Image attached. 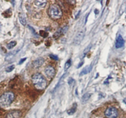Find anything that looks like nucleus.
Masks as SVG:
<instances>
[{
	"instance_id": "aec40b11",
	"label": "nucleus",
	"mask_w": 126,
	"mask_h": 118,
	"mask_svg": "<svg viewBox=\"0 0 126 118\" xmlns=\"http://www.w3.org/2000/svg\"><path fill=\"white\" fill-rule=\"evenodd\" d=\"M27 59V57H25V58H22V59H20V61H19V64H22L23 63V62H24L25 60Z\"/></svg>"
},
{
	"instance_id": "0eeeda50",
	"label": "nucleus",
	"mask_w": 126,
	"mask_h": 118,
	"mask_svg": "<svg viewBox=\"0 0 126 118\" xmlns=\"http://www.w3.org/2000/svg\"><path fill=\"white\" fill-rule=\"evenodd\" d=\"M84 37V33L83 32H78L77 34L76 35V36L74 37V40H73V43L75 45H78L81 43V41H83V38Z\"/></svg>"
},
{
	"instance_id": "dca6fc26",
	"label": "nucleus",
	"mask_w": 126,
	"mask_h": 118,
	"mask_svg": "<svg viewBox=\"0 0 126 118\" xmlns=\"http://www.w3.org/2000/svg\"><path fill=\"white\" fill-rule=\"evenodd\" d=\"M17 45V42L15 41H11L10 43H9L8 45H7V47L8 49H12V48H13L14 47L16 46Z\"/></svg>"
},
{
	"instance_id": "f3484780",
	"label": "nucleus",
	"mask_w": 126,
	"mask_h": 118,
	"mask_svg": "<svg viewBox=\"0 0 126 118\" xmlns=\"http://www.w3.org/2000/svg\"><path fill=\"white\" fill-rule=\"evenodd\" d=\"M71 59H68V61H66V63H65V67H64V71H67L69 68H70V67L71 66Z\"/></svg>"
},
{
	"instance_id": "9d476101",
	"label": "nucleus",
	"mask_w": 126,
	"mask_h": 118,
	"mask_svg": "<svg viewBox=\"0 0 126 118\" xmlns=\"http://www.w3.org/2000/svg\"><path fill=\"white\" fill-rule=\"evenodd\" d=\"M124 45V40L123 39L121 35H119L116 39V48H120L122 47Z\"/></svg>"
},
{
	"instance_id": "7ed1b4c3",
	"label": "nucleus",
	"mask_w": 126,
	"mask_h": 118,
	"mask_svg": "<svg viewBox=\"0 0 126 118\" xmlns=\"http://www.w3.org/2000/svg\"><path fill=\"white\" fill-rule=\"evenodd\" d=\"M14 100V94L12 92H8L4 93L0 96V105L8 106Z\"/></svg>"
},
{
	"instance_id": "1a4fd4ad",
	"label": "nucleus",
	"mask_w": 126,
	"mask_h": 118,
	"mask_svg": "<svg viewBox=\"0 0 126 118\" xmlns=\"http://www.w3.org/2000/svg\"><path fill=\"white\" fill-rule=\"evenodd\" d=\"M44 62V59L42 57H39V58H38L36 60L33 61V67L34 68H38V67L42 66Z\"/></svg>"
},
{
	"instance_id": "423d86ee",
	"label": "nucleus",
	"mask_w": 126,
	"mask_h": 118,
	"mask_svg": "<svg viewBox=\"0 0 126 118\" xmlns=\"http://www.w3.org/2000/svg\"><path fill=\"white\" fill-rule=\"evenodd\" d=\"M45 74L49 79H53L55 76V70L54 67L51 66H48L45 69Z\"/></svg>"
},
{
	"instance_id": "f03ea898",
	"label": "nucleus",
	"mask_w": 126,
	"mask_h": 118,
	"mask_svg": "<svg viewBox=\"0 0 126 118\" xmlns=\"http://www.w3.org/2000/svg\"><path fill=\"white\" fill-rule=\"evenodd\" d=\"M48 14L52 19L57 20L61 18L63 12L59 5L57 4H52L49 8Z\"/></svg>"
},
{
	"instance_id": "f257e3e1",
	"label": "nucleus",
	"mask_w": 126,
	"mask_h": 118,
	"mask_svg": "<svg viewBox=\"0 0 126 118\" xmlns=\"http://www.w3.org/2000/svg\"><path fill=\"white\" fill-rule=\"evenodd\" d=\"M33 84L37 90H42L47 87V81L42 74L40 73H36L31 77Z\"/></svg>"
},
{
	"instance_id": "9b49d317",
	"label": "nucleus",
	"mask_w": 126,
	"mask_h": 118,
	"mask_svg": "<svg viewBox=\"0 0 126 118\" xmlns=\"http://www.w3.org/2000/svg\"><path fill=\"white\" fill-rule=\"evenodd\" d=\"M47 1L46 0H37L34 1V4L36 6L39 8H44L47 4Z\"/></svg>"
},
{
	"instance_id": "4be33fe9",
	"label": "nucleus",
	"mask_w": 126,
	"mask_h": 118,
	"mask_svg": "<svg viewBox=\"0 0 126 118\" xmlns=\"http://www.w3.org/2000/svg\"><path fill=\"white\" fill-rule=\"evenodd\" d=\"M83 62H80V64H79V66H78V67H81V66H82V65H83Z\"/></svg>"
},
{
	"instance_id": "5701e85b",
	"label": "nucleus",
	"mask_w": 126,
	"mask_h": 118,
	"mask_svg": "<svg viewBox=\"0 0 126 118\" xmlns=\"http://www.w3.org/2000/svg\"><path fill=\"white\" fill-rule=\"evenodd\" d=\"M123 101H124V102L126 104V98L124 99V100H123Z\"/></svg>"
},
{
	"instance_id": "39448f33",
	"label": "nucleus",
	"mask_w": 126,
	"mask_h": 118,
	"mask_svg": "<svg viewBox=\"0 0 126 118\" xmlns=\"http://www.w3.org/2000/svg\"><path fill=\"white\" fill-rule=\"evenodd\" d=\"M22 116V112L19 110H12L8 112L5 118H20Z\"/></svg>"
},
{
	"instance_id": "2eb2a0df",
	"label": "nucleus",
	"mask_w": 126,
	"mask_h": 118,
	"mask_svg": "<svg viewBox=\"0 0 126 118\" xmlns=\"http://www.w3.org/2000/svg\"><path fill=\"white\" fill-rule=\"evenodd\" d=\"M91 94H89V93H87V94H84V95H83V98H82V100H83V102H86L87 101V100H89V99L91 98Z\"/></svg>"
},
{
	"instance_id": "ddd939ff",
	"label": "nucleus",
	"mask_w": 126,
	"mask_h": 118,
	"mask_svg": "<svg viewBox=\"0 0 126 118\" xmlns=\"http://www.w3.org/2000/svg\"><path fill=\"white\" fill-rule=\"evenodd\" d=\"M19 20L20 22V23L22 24V25H25L27 24L26 17L25 16L24 14L20 13L19 14Z\"/></svg>"
},
{
	"instance_id": "20e7f679",
	"label": "nucleus",
	"mask_w": 126,
	"mask_h": 118,
	"mask_svg": "<svg viewBox=\"0 0 126 118\" xmlns=\"http://www.w3.org/2000/svg\"><path fill=\"white\" fill-rule=\"evenodd\" d=\"M105 115L107 118H117L118 116V111L115 107H110L106 110Z\"/></svg>"
},
{
	"instance_id": "6e6552de",
	"label": "nucleus",
	"mask_w": 126,
	"mask_h": 118,
	"mask_svg": "<svg viewBox=\"0 0 126 118\" xmlns=\"http://www.w3.org/2000/svg\"><path fill=\"white\" fill-rule=\"evenodd\" d=\"M68 27L67 26L64 27L63 28H59L57 30V32H55V33H54V34H53V37L55 38V39L58 38L60 37H61L62 35H63L66 32V30H68Z\"/></svg>"
},
{
	"instance_id": "6ab92c4d",
	"label": "nucleus",
	"mask_w": 126,
	"mask_h": 118,
	"mask_svg": "<svg viewBox=\"0 0 126 118\" xmlns=\"http://www.w3.org/2000/svg\"><path fill=\"white\" fill-rule=\"evenodd\" d=\"M49 57L51 58V59H53V60H55V61H57V60H58V56H56V55H55V54H50L49 55Z\"/></svg>"
},
{
	"instance_id": "a211bd4d",
	"label": "nucleus",
	"mask_w": 126,
	"mask_h": 118,
	"mask_svg": "<svg viewBox=\"0 0 126 118\" xmlns=\"http://www.w3.org/2000/svg\"><path fill=\"white\" fill-rule=\"evenodd\" d=\"M14 67H15V66H14V65L8 66V67H7L6 68V71L7 72H11V71H12L14 69Z\"/></svg>"
},
{
	"instance_id": "f8f14e48",
	"label": "nucleus",
	"mask_w": 126,
	"mask_h": 118,
	"mask_svg": "<svg viewBox=\"0 0 126 118\" xmlns=\"http://www.w3.org/2000/svg\"><path fill=\"white\" fill-rule=\"evenodd\" d=\"M91 69H92V66H91V65L85 67L84 69L82 70L81 73H80V76H84V75H86V74L89 73V72L91 71Z\"/></svg>"
},
{
	"instance_id": "412c9836",
	"label": "nucleus",
	"mask_w": 126,
	"mask_h": 118,
	"mask_svg": "<svg viewBox=\"0 0 126 118\" xmlns=\"http://www.w3.org/2000/svg\"><path fill=\"white\" fill-rule=\"evenodd\" d=\"M74 81L73 80V79H71V78H70V79L68 80V84H69V85H71L72 83H73V82Z\"/></svg>"
},
{
	"instance_id": "4468645a",
	"label": "nucleus",
	"mask_w": 126,
	"mask_h": 118,
	"mask_svg": "<svg viewBox=\"0 0 126 118\" xmlns=\"http://www.w3.org/2000/svg\"><path fill=\"white\" fill-rule=\"evenodd\" d=\"M76 109H77V104L74 103V105H73V106L71 109L68 110L67 111V113L69 115H72L76 111Z\"/></svg>"
}]
</instances>
